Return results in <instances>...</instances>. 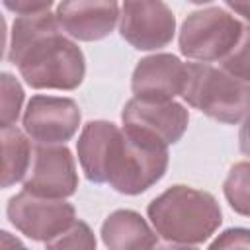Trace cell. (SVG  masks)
Segmentation results:
<instances>
[{"mask_svg": "<svg viewBox=\"0 0 250 250\" xmlns=\"http://www.w3.org/2000/svg\"><path fill=\"white\" fill-rule=\"evenodd\" d=\"M102 242L109 250H141L158 244V234L131 209L113 211L102 225Z\"/></svg>", "mask_w": 250, "mask_h": 250, "instance_id": "13", "label": "cell"}, {"mask_svg": "<svg viewBox=\"0 0 250 250\" xmlns=\"http://www.w3.org/2000/svg\"><path fill=\"white\" fill-rule=\"evenodd\" d=\"M248 39V27L236 16L223 8H205L188 14L180 27V53L197 62H215L227 59L240 43Z\"/></svg>", "mask_w": 250, "mask_h": 250, "instance_id": "5", "label": "cell"}, {"mask_svg": "<svg viewBox=\"0 0 250 250\" xmlns=\"http://www.w3.org/2000/svg\"><path fill=\"white\" fill-rule=\"evenodd\" d=\"M184 68L176 55L154 53L139 61L133 70L131 90L137 98L148 100H174L182 92Z\"/></svg>", "mask_w": 250, "mask_h": 250, "instance_id": "12", "label": "cell"}, {"mask_svg": "<svg viewBox=\"0 0 250 250\" xmlns=\"http://www.w3.org/2000/svg\"><path fill=\"white\" fill-rule=\"evenodd\" d=\"M6 41H8V27H6V20H4V16L0 14V61L4 59Z\"/></svg>", "mask_w": 250, "mask_h": 250, "instance_id": "20", "label": "cell"}, {"mask_svg": "<svg viewBox=\"0 0 250 250\" xmlns=\"http://www.w3.org/2000/svg\"><path fill=\"white\" fill-rule=\"evenodd\" d=\"M121 121L127 127H137L162 139L170 146L184 137L189 113L174 100H148L133 96L121 111Z\"/></svg>", "mask_w": 250, "mask_h": 250, "instance_id": "10", "label": "cell"}, {"mask_svg": "<svg viewBox=\"0 0 250 250\" xmlns=\"http://www.w3.org/2000/svg\"><path fill=\"white\" fill-rule=\"evenodd\" d=\"M80 107L72 98L37 94L23 111V131L37 145H64L80 127Z\"/></svg>", "mask_w": 250, "mask_h": 250, "instance_id": "8", "label": "cell"}, {"mask_svg": "<svg viewBox=\"0 0 250 250\" xmlns=\"http://www.w3.org/2000/svg\"><path fill=\"white\" fill-rule=\"evenodd\" d=\"M180 96L207 117L236 125L246 117L250 86L248 78L234 76L209 62H186Z\"/></svg>", "mask_w": 250, "mask_h": 250, "instance_id": "4", "label": "cell"}, {"mask_svg": "<svg viewBox=\"0 0 250 250\" xmlns=\"http://www.w3.org/2000/svg\"><path fill=\"white\" fill-rule=\"evenodd\" d=\"M78 172L64 145H37L23 176V189L43 197L64 199L76 193Z\"/></svg>", "mask_w": 250, "mask_h": 250, "instance_id": "9", "label": "cell"}, {"mask_svg": "<svg viewBox=\"0 0 250 250\" xmlns=\"http://www.w3.org/2000/svg\"><path fill=\"white\" fill-rule=\"evenodd\" d=\"M191 4H207V2H213V0H188Z\"/></svg>", "mask_w": 250, "mask_h": 250, "instance_id": "22", "label": "cell"}, {"mask_svg": "<svg viewBox=\"0 0 250 250\" xmlns=\"http://www.w3.org/2000/svg\"><path fill=\"white\" fill-rule=\"evenodd\" d=\"M57 23L70 39L100 41L105 39L117 20V0H62L57 8Z\"/></svg>", "mask_w": 250, "mask_h": 250, "instance_id": "11", "label": "cell"}, {"mask_svg": "<svg viewBox=\"0 0 250 250\" xmlns=\"http://www.w3.org/2000/svg\"><path fill=\"white\" fill-rule=\"evenodd\" d=\"M213 248H232V246H248V230L246 229H229L219 238L211 242Z\"/></svg>", "mask_w": 250, "mask_h": 250, "instance_id": "19", "label": "cell"}, {"mask_svg": "<svg viewBox=\"0 0 250 250\" xmlns=\"http://www.w3.org/2000/svg\"><path fill=\"white\" fill-rule=\"evenodd\" d=\"M146 215L154 232L172 246H199L223 223V211L209 191L182 184L154 197L146 207Z\"/></svg>", "mask_w": 250, "mask_h": 250, "instance_id": "3", "label": "cell"}, {"mask_svg": "<svg viewBox=\"0 0 250 250\" xmlns=\"http://www.w3.org/2000/svg\"><path fill=\"white\" fill-rule=\"evenodd\" d=\"M31 162V145L16 125L0 127V189L21 182Z\"/></svg>", "mask_w": 250, "mask_h": 250, "instance_id": "14", "label": "cell"}, {"mask_svg": "<svg viewBox=\"0 0 250 250\" xmlns=\"http://www.w3.org/2000/svg\"><path fill=\"white\" fill-rule=\"evenodd\" d=\"M45 246L47 248H88L92 250L96 248V236L84 221L74 219L61 234L51 238Z\"/></svg>", "mask_w": 250, "mask_h": 250, "instance_id": "17", "label": "cell"}, {"mask_svg": "<svg viewBox=\"0 0 250 250\" xmlns=\"http://www.w3.org/2000/svg\"><path fill=\"white\" fill-rule=\"evenodd\" d=\"M23 88L10 72H0V127L16 125L23 105Z\"/></svg>", "mask_w": 250, "mask_h": 250, "instance_id": "15", "label": "cell"}, {"mask_svg": "<svg viewBox=\"0 0 250 250\" xmlns=\"http://www.w3.org/2000/svg\"><path fill=\"white\" fill-rule=\"evenodd\" d=\"M78 162L94 184H109L125 195L152 188L168 170V145L137 127L119 129L111 121H88L76 141Z\"/></svg>", "mask_w": 250, "mask_h": 250, "instance_id": "1", "label": "cell"}, {"mask_svg": "<svg viewBox=\"0 0 250 250\" xmlns=\"http://www.w3.org/2000/svg\"><path fill=\"white\" fill-rule=\"evenodd\" d=\"M6 215L23 236L45 244L76 219V211L68 201L35 195L25 189L10 197Z\"/></svg>", "mask_w": 250, "mask_h": 250, "instance_id": "6", "label": "cell"}, {"mask_svg": "<svg viewBox=\"0 0 250 250\" xmlns=\"http://www.w3.org/2000/svg\"><path fill=\"white\" fill-rule=\"evenodd\" d=\"M55 0H2L6 10L18 14V16H27V14H39L47 12L53 6Z\"/></svg>", "mask_w": 250, "mask_h": 250, "instance_id": "18", "label": "cell"}, {"mask_svg": "<svg viewBox=\"0 0 250 250\" xmlns=\"http://www.w3.org/2000/svg\"><path fill=\"white\" fill-rule=\"evenodd\" d=\"M227 4H229L234 12H238L242 18H248V8H246L248 0H227Z\"/></svg>", "mask_w": 250, "mask_h": 250, "instance_id": "21", "label": "cell"}, {"mask_svg": "<svg viewBox=\"0 0 250 250\" xmlns=\"http://www.w3.org/2000/svg\"><path fill=\"white\" fill-rule=\"evenodd\" d=\"M8 61L35 90H76L86 74L82 49L62 33L49 10L14 20Z\"/></svg>", "mask_w": 250, "mask_h": 250, "instance_id": "2", "label": "cell"}, {"mask_svg": "<svg viewBox=\"0 0 250 250\" xmlns=\"http://www.w3.org/2000/svg\"><path fill=\"white\" fill-rule=\"evenodd\" d=\"M248 162H238L230 168L225 180V197L229 205L240 213L242 217L248 215Z\"/></svg>", "mask_w": 250, "mask_h": 250, "instance_id": "16", "label": "cell"}, {"mask_svg": "<svg viewBox=\"0 0 250 250\" xmlns=\"http://www.w3.org/2000/svg\"><path fill=\"white\" fill-rule=\"evenodd\" d=\"M119 33L139 51H156L172 43L176 18L164 0H123Z\"/></svg>", "mask_w": 250, "mask_h": 250, "instance_id": "7", "label": "cell"}]
</instances>
